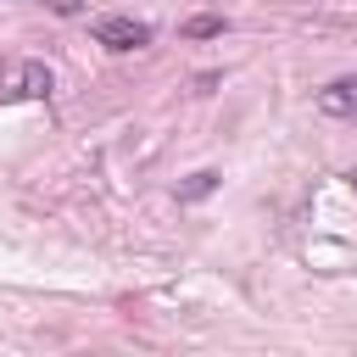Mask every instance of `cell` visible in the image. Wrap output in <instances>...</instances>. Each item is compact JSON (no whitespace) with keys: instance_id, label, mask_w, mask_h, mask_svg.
<instances>
[{"instance_id":"obj_6","label":"cell","mask_w":357,"mask_h":357,"mask_svg":"<svg viewBox=\"0 0 357 357\" xmlns=\"http://www.w3.org/2000/svg\"><path fill=\"white\" fill-rule=\"evenodd\" d=\"M45 6H50L56 17H78V6H84V0H45Z\"/></svg>"},{"instance_id":"obj_1","label":"cell","mask_w":357,"mask_h":357,"mask_svg":"<svg viewBox=\"0 0 357 357\" xmlns=\"http://www.w3.org/2000/svg\"><path fill=\"white\" fill-rule=\"evenodd\" d=\"M89 33H95V45H106V50H145V45H151V28H145L139 17H95Z\"/></svg>"},{"instance_id":"obj_7","label":"cell","mask_w":357,"mask_h":357,"mask_svg":"<svg viewBox=\"0 0 357 357\" xmlns=\"http://www.w3.org/2000/svg\"><path fill=\"white\" fill-rule=\"evenodd\" d=\"M351 190H357V173H351Z\"/></svg>"},{"instance_id":"obj_2","label":"cell","mask_w":357,"mask_h":357,"mask_svg":"<svg viewBox=\"0 0 357 357\" xmlns=\"http://www.w3.org/2000/svg\"><path fill=\"white\" fill-rule=\"evenodd\" d=\"M318 112H329V117H351V112H357V78H335V84H324V89H318Z\"/></svg>"},{"instance_id":"obj_4","label":"cell","mask_w":357,"mask_h":357,"mask_svg":"<svg viewBox=\"0 0 357 357\" xmlns=\"http://www.w3.org/2000/svg\"><path fill=\"white\" fill-rule=\"evenodd\" d=\"M212 184H218V173H190V184L178 190L184 201H201V195H212Z\"/></svg>"},{"instance_id":"obj_5","label":"cell","mask_w":357,"mask_h":357,"mask_svg":"<svg viewBox=\"0 0 357 357\" xmlns=\"http://www.w3.org/2000/svg\"><path fill=\"white\" fill-rule=\"evenodd\" d=\"M184 33H190V39H206V33H223V17H190V22H184Z\"/></svg>"},{"instance_id":"obj_3","label":"cell","mask_w":357,"mask_h":357,"mask_svg":"<svg viewBox=\"0 0 357 357\" xmlns=\"http://www.w3.org/2000/svg\"><path fill=\"white\" fill-rule=\"evenodd\" d=\"M56 89V73L45 67V61H22L17 67V95H28V100H45Z\"/></svg>"},{"instance_id":"obj_8","label":"cell","mask_w":357,"mask_h":357,"mask_svg":"<svg viewBox=\"0 0 357 357\" xmlns=\"http://www.w3.org/2000/svg\"><path fill=\"white\" fill-rule=\"evenodd\" d=\"M0 73H6V61H0Z\"/></svg>"}]
</instances>
